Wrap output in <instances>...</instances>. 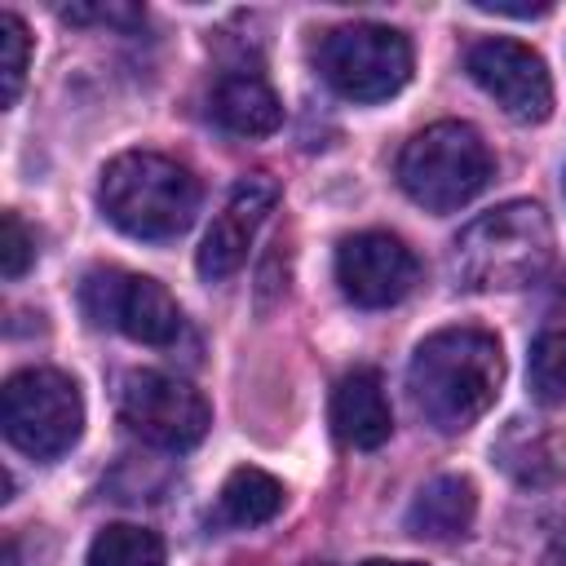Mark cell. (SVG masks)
Wrapping results in <instances>:
<instances>
[{"instance_id":"cell-10","label":"cell","mask_w":566,"mask_h":566,"mask_svg":"<svg viewBox=\"0 0 566 566\" xmlns=\"http://www.w3.org/2000/svg\"><path fill=\"white\" fill-rule=\"evenodd\" d=\"M420 279L416 252L389 230H363L336 248V283L363 310L398 305Z\"/></svg>"},{"instance_id":"cell-23","label":"cell","mask_w":566,"mask_h":566,"mask_svg":"<svg viewBox=\"0 0 566 566\" xmlns=\"http://www.w3.org/2000/svg\"><path fill=\"white\" fill-rule=\"evenodd\" d=\"M363 566H420V562H385V557H371V562H363Z\"/></svg>"},{"instance_id":"cell-20","label":"cell","mask_w":566,"mask_h":566,"mask_svg":"<svg viewBox=\"0 0 566 566\" xmlns=\"http://www.w3.org/2000/svg\"><path fill=\"white\" fill-rule=\"evenodd\" d=\"M31 261H35V234L22 226L18 212H4V239H0V270H4V279H22Z\"/></svg>"},{"instance_id":"cell-21","label":"cell","mask_w":566,"mask_h":566,"mask_svg":"<svg viewBox=\"0 0 566 566\" xmlns=\"http://www.w3.org/2000/svg\"><path fill=\"white\" fill-rule=\"evenodd\" d=\"M66 22H142V9H124V4H84V9H62Z\"/></svg>"},{"instance_id":"cell-15","label":"cell","mask_w":566,"mask_h":566,"mask_svg":"<svg viewBox=\"0 0 566 566\" xmlns=\"http://www.w3.org/2000/svg\"><path fill=\"white\" fill-rule=\"evenodd\" d=\"M473 517H478V486H473L464 473H442V478L424 482L420 495L411 500V509H407V531H411L416 539H438V544H447V539L469 535Z\"/></svg>"},{"instance_id":"cell-14","label":"cell","mask_w":566,"mask_h":566,"mask_svg":"<svg viewBox=\"0 0 566 566\" xmlns=\"http://www.w3.org/2000/svg\"><path fill=\"white\" fill-rule=\"evenodd\" d=\"M208 115L234 137H265V133H274L283 124V102L261 75L230 71V75H221L212 84Z\"/></svg>"},{"instance_id":"cell-6","label":"cell","mask_w":566,"mask_h":566,"mask_svg":"<svg viewBox=\"0 0 566 566\" xmlns=\"http://www.w3.org/2000/svg\"><path fill=\"white\" fill-rule=\"evenodd\" d=\"M318 75L349 102H385L411 80V40L385 22H345L318 40Z\"/></svg>"},{"instance_id":"cell-22","label":"cell","mask_w":566,"mask_h":566,"mask_svg":"<svg viewBox=\"0 0 566 566\" xmlns=\"http://www.w3.org/2000/svg\"><path fill=\"white\" fill-rule=\"evenodd\" d=\"M544 566H566V526L548 539V553H544Z\"/></svg>"},{"instance_id":"cell-24","label":"cell","mask_w":566,"mask_h":566,"mask_svg":"<svg viewBox=\"0 0 566 566\" xmlns=\"http://www.w3.org/2000/svg\"><path fill=\"white\" fill-rule=\"evenodd\" d=\"M310 566H318V562H310Z\"/></svg>"},{"instance_id":"cell-8","label":"cell","mask_w":566,"mask_h":566,"mask_svg":"<svg viewBox=\"0 0 566 566\" xmlns=\"http://www.w3.org/2000/svg\"><path fill=\"white\" fill-rule=\"evenodd\" d=\"M119 420L150 447L190 451L208 433L212 411L203 394L181 376L142 367V371H128L119 385Z\"/></svg>"},{"instance_id":"cell-9","label":"cell","mask_w":566,"mask_h":566,"mask_svg":"<svg viewBox=\"0 0 566 566\" xmlns=\"http://www.w3.org/2000/svg\"><path fill=\"white\" fill-rule=\"evenodd\" d=\"M464 66L478 80V88L486 97H495V106L509 119H517V124L548 119V111H553V80L544 71V57L531 44L491 35V40H478L469 49Z\"/></svg>"},{"instance_id":"cell-18","label":"cell","mask_w":566,"mask_h":566,"mask_svg":"<svg viewBox=\"0 0 566 566\" xmlns=\"http://www.w3.org/2000/svg\"><path fill=\"white\" fill-rule=\"evenodd\" d=\"M526 380H531V394L544 407L566 402V332L553 327V332L535 336L531 358H526Z\"/></svg>"},{"instance_id":"cell-17","label":"cell","mask_w":566,"mask_h":566,"mask_svg":"<svg viewBox=\"0 0 566 566\" xmlns=\"http://www.w3.org/2000/svg\"><path fill=\"white\" fill-rule=\"evenodd\" d=\"M88 566H164V539L150 526L115 522L93 535Z\"/></svg>"},{"instance_id":"cell-12","label":"cell","mask_w":566,"mask_h":566,"mask_svg":"<svg viewBox=\"0 0 566 566\" xmlns=\"http://www.w3.org/2000/svg\"><path fill=\"white\" fill-rule=\"evenodd\" d=\"M332 429L354 451H376L394 433V411L376 367H354L332 389Z\"/></svg>"},{"instance_id":"cell-11","label":"cell","mask_w":566,"mask_h":566,"mask_svg":"<svg viewBox=\"0 0 566 566\" xmlns=\"http://www.w3.org/2000/svg\"><path fill=\"white\" fill-rule=\"evenodd\" d=\"M274 203H279V181L270 172H248L234 181L230 199L212 217L203 248H199V274L208 283L230 279L248 261V248H252L256 230L265 226V217L274 212Z\"/></svg>"},{"instance_id":"cell-4","label":"cell","mask_w":566,"mask_h":566,"mask_svg":"<svg viewBox=\"0 0 566 566\" xmlns=\"http://www.w3.org/2000/svg\"><path fill=\"white\" fill-rule=\"evenodd\" d=\"M495 159L473 124L442 119L420 128L398 155V186L429 212H455L486 190Z\"/></svg>"},{"instance_id":"cell-19","label":"cell","mask_w":566,"mask_h":566,"mask_svg":"<svg viewBox=\"0 0 566 566\" xmlns=\"http://www.w3.org/2000/svg\"><path fill=\"white\" fill-rule=\"evenodd\" d=\"M27 57H31V35L18 13H0V102L13 106L27 80Z\"/></svg>"},{"instance_id":"cell-5","label":"cell","mask_w":566,"mask_h":566,"mask_svg":"<svg viewBox=\"0 0 566 566\" xmlns=\"http://www.w3.org/2000/svg\"><path fill=\"white\" fill-rule=\"evenodd\" d=\"M0 424L4 438L31 460H57L80 442L84 429V398L66 371L27 367L4 380L0 394Z\"/></svg>"},{"instance_id":"cell-3","label":"cell","mask_w":566,"mask_h":566,"mask_svg":"<svg viewBox=\"0 0 566 566\" xmlns=\"http://www.w3.org/2000/svg\"><path fill=\"white\" fill-rule=\"evenodd\" d=\"M97 203L133 239H177L199 212V181L168 155L124 150L102 168Z\"/></svg>"},{"instance_id":"cell-16","label":"cell","mask_w":566,"mask_h":566,"mask_svg":"<svg viewBox=\"0 0 566 566\" xmlns=\"http://www.w3.org/2000/svg\"><path fill=\"white\" fill-rule=\"evenodd\" d=\"M283 509V482L270 478L265 469H234L217 495V517L230 526H261Z\"/></svg>"},{"instance_id":"cell-2","label":"cell","mask_w":566,"mask_h":566,"mask_svg":"<svg viewBox=\"0 0 566 566\" xmlns=\"http://www.w3.org/2000/svg\"><path fill=\"white\" fill-rule=\"evenodd\" d=\"M451 265H455V279L473 292L526 287L544 279V270L553 265V226L544 208L531 199L500 203L455 234Z\"/></svg>"},{"instance_id":"cell-7","label":"cell","mask_w":566,"mask_h":566,"mask_svg":"<svg viewBox=\"0 0 566 566\" xmlns=\"http://www.w3.org/2000/svg\"><path fill=\"white\" fill-rule=\"evenodd\" d=\"M80 305L93 327L124 332L128 340H142V345H172L181 336V310L172 292L146 274L97 265L80 283Z\"/></svg>"},{"instance_id":"cell-1","label":"cell","mask_w":566,"mask_h":566,"mask_svg":"<svg viewBox=\"0 0 566 566\" xmlns=\"http://www.w3.org/2000/svg\"><path fill=\"white\" fill-rule=\"evenodd\" d=\"M504 354L482 327H442L424 336L407 367V389L424 424L438 433H464L482 420L500 394Z\"/></svg>"},{"instance_id":"cell-13","label":"cell","mask_w":566,"mask_h":566,"mask_svg":"<svg viewBox=\"0 0 566 566\" xmlns=\"http://www.w3.org/2000/svg\"><path fill=\"white\" fill-rule=\"evenodd\" d=\"M491 460L517 486H553L566 473V442L539 420H509L491 442Z\"/></svg>"}]
</instances>
